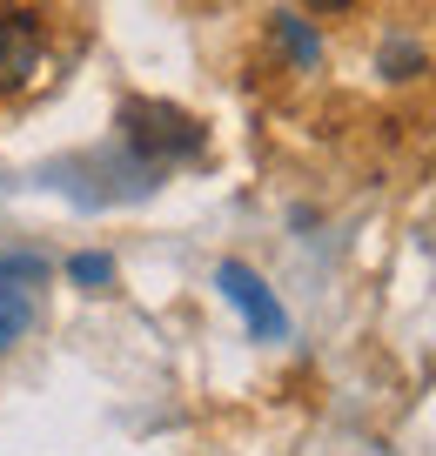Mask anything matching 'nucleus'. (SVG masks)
Listing matches in <instances>:
<instances>
[{"mask_svg": "<svg viewBox=\"0 0 436 456\" xmlns=\"http://www.w3.org/2000/svg\"><path fill=\"white\" fill-rule=\"evenodd\" d=\"M121 142L148 161H175V155H195L202 148V121L169 101H128L121 108Z\"/></svg>", "mask_w": 436, "mask_h": 456, "instance_id": "1", "label": "nucleus"}, {"mask_svg": "<svg viewBox=\"0 0 436 456\" xmlns=\"http://www.w3.org/2000/svg\"><path fill=\"white\" fill-rule=\"evenodd\" d=\"M41 282H47L41 256H0V356L34 329V315H41Z\"/></svg>", "mask_w": 436, "mask_h": 456, "instance_id": "2", "label": "nucleus"}, {"mask_svg": "<svg viewBox=\"0 0 436 456\" xmlns=\"http://www.w3.org/2000/svg\"><path fill=\"white\" fill-rule=\"evenodd\" d=\"M215 289L242 309V322H249L255 342H282V336H289V309L276 302V289H268L249 262H222V269H215Z\"/></svg>", "mask_w": 436, "mask_h": 456, "instance_id": "3", "label": "nucleus"}, {"mask_svg": "<svg viewBox=\"0 0 436 456\" xmlns=\"http://www.w3.org/2000/svg\"><path fill=\"white\" fill-rule=\"evenodd\" d=\"M41 74V20L34 14H7L0 20V94H14Z\"/></svg>", "mask_w": 436, "mask_h": 456, "instance_id": "4", "label": "nucleus"}, {"mask_svg": "<svg viewBox=\"0 0 436 456\" xmlns=\"http://www.w3.org/2000/svg\"><path fill=\"white\" fill-rule=\"evenodd\" d=\"M268 41L282 47V61H289L296 74H316V68H323V41H316V28H309L302 14H289V7H282V14H268Z\"/></svg>", "mask_w": 436, "mask_h": 456, "instance_id": "5", "label": "nucleus"}, {"mask_svg": "<svg viewBox=\"0 0 436 456\" xmlns=\"http://www.w3.org/2000/svg\"><path fill=\"white\" fill-rule=\"evenodd\" d=\"M383 74H390V81H416L423 74V47L409 41V34H390V41H383V61H376Z\"/></svg>", "mask_w": 436, "mask_h": 456, "instance_id": "6", "label": "nucleus"}, {"mask_svg": "<svg viewBox=\"0 0 436 456\" xmlns=\"http://www.w3.org/2000/svg\"><path fill=\"white\" fill-rule=\"evenodd\" d=\"M68 282H74V289H108V282H114V262L87 248V256H74V262H68Z\"/></svg>", "mask_w": 436, "mask_h": 456, "instance_id": "7", "label": "nucleus"}, {"mask_svg": "<svg viewBox=\"0 0 436 456\" xmlns=\"http://www.w3.org/2000/svg\"><path fill=\"white\" fill-rule=\"evenodd\" d=\"M302 7H316V14H342V7H356V0H302Z\"/></svg>", "mask_w": 436, "mask_h": 456, "instance_id": "8", "label": "nucleus"}]
</instances>
